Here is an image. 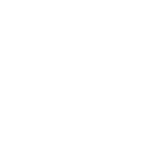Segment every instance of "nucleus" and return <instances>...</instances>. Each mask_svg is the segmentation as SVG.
<instances>
[]
</instances>
